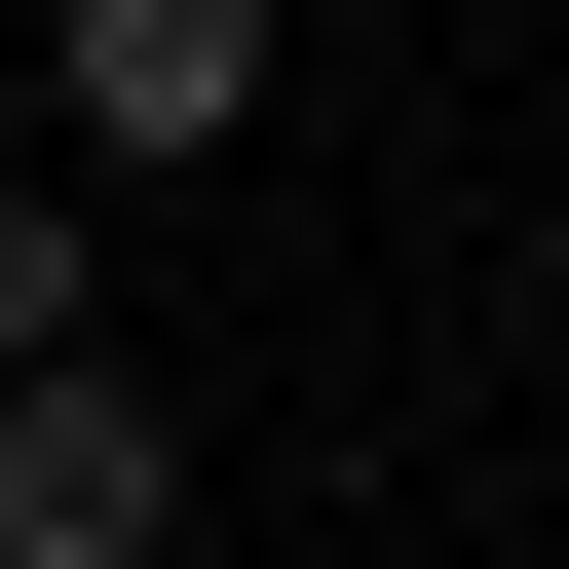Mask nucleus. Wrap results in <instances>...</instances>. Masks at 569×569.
<instances>
[{"instance_id":"1","label":"nucleus","mask_w":569,"mask_h":569,"mask_svg":"<svg viewBox=\"0 0 569 569\" xmlns=\"http://www.w3.org/2000/svg\"><path fill=\"white\" fill-rule=\"evenodd\" d=\"M0 569H190V418L77 342V380H0Z\"/></svg>"},{"instance_id":"2","label":"nucleus","mask_w":569,"mask_h":569,"mask_svg":"<svg viewBox=\"0 0 569 569\" xmlns=\"http://www.w3.org/2000/svg\"><path fill=\"white\" fill-rule=\"evenodd\" d=\"M39 77L114 190H190V152H266V0H39Z\"/></svg>"},{"instance_id":"3","label":"nucleus","mask_w":569,"mask_h":569,"mask_svg":"<svg viewBox=\"0 0 569 569\" xmlns=\"http://www.w3.org/2000/svg\"><path fill=\"white\" fill-rule=\"evenodd\" d=\"M0 380H77V190H0Z\"/></svg>"}]
</instances>
